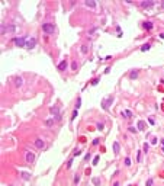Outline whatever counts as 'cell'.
I'll return each mask as SVG.
<instances>
[{
	"instance_id": "6da1fadb",
	"label": "cell",
	"mask_w": 164,
	"mask_h": 186,
	"mask_svg": "<svg viewBox=\"0 0 164 186\" xmlns=\"http://www.w3.org/2000/svg\"><path fill=\"white\" fill-rule=\"evenodd\" d=\"M42 31H44L45 33L51 35V33H54V32H55V25H54V23H51V22H45V23L42 25Z\"/></svg>"
},
{
	"instance_id": "7a4b0ae2",
	"label": "cell",
	"mask_w": 164,
	"mask_h": 186,
	"mask_svg": "<svg viewBox=\"0 0 164 186\" xmlns=\"http://www.w3.org/2000/svg\"><path fill=\"white\" fill-rule=\"evenodd\" d=\"M15 29H16V26L13 25V23H9V25H2V35H5V33H10V32H15Z\"/></svg>"
},
{
	"instance_id": "3957f363",
	"label": "cell",
	"mask_w": 164,
	"mask_h": 186,
	"mask_svg": "<svg viewBox=\"0 0 164 186\" xmlns=\"http://www.w3.org/2000/svg\"><path fill=\"white\" fill-rule=\"evenodd\" d=\"M13 41H15V44H16L17 47H19V48H23V47H26V42H28L26 36H19V38H15Z\"/></svg>"
},
{
	"instance_id": "277c9868",
	"label": "cell",
	"mask_w": 164,
	"mask_h": 186,
	"mask_svg": "<svg viewBox=\"0 0 164 186\" xmlns=\"http://www.w3.org/2000/svg\"><path fill=\"white\" fill-rule=\"evenodd\" d=\"M112 102H113V96H109L107 99H105V100L102 102V108H103L105 110H107V109H109V106L112 105Z\"/></svg>"
},
{
	"instance_id": "5b68a950",
	"label": "cell",
	"mask_w": 164,
	"mask_h": 186,
	"mask_svg": "<svg viewBox=\"0 0 164 186\" xmlns=\"http://www.w3.org/2000/svg\"><path fill=\"white\" fill-rule=\"evenodd\" d=\"M67 66H68V60H61L60 63H58V66H57V68H58V71H65L67 70Z\"/></svg>"
},
{
	"instance_id": "8992f818",
	"label": "cell",
	"mask_w": 164,
	"mask_h": 186,
	"mask_svg": "<svg viewBox=\"0 0 164 186\" xmlns=\"http://www.w3.org/2000/svg\"><path fill=\"white\" fill-rule=\"evenodd\" d=\"M33 144H35L36 148H39V150H44V148H45V141H44L42 138H36Z\"/></svg>"
},
{
	"instance_id": "52a82bcc",
	"label": "cell",
	"mask_w": 164,
	"mask_h": 186,
	"mask_svg": "<svg viewBox=\"0 0 164 186\" xmlns=\"http://www.w3.org/2000/svg\"><path fill=\"white\" fill-rule=\"evenodd\" d=\"M35 45H36V38L31 36V38L28 39V42H26V48H28V49H33Z\"/></svg>"
},
{
	"instance_id": "ba28073f",
	"label": "cell",
	"mask_w": 164,
	"mask_h": 186,
	"mask_svg": "<svg viewBox=\"0 0 164 186\" xmlns=\"http://www.w3.org/2000/svg\"><path fill=\"white\" fill-rule=\"evenodd\" d=\"M25 159H26V161H28L29 164H32V163L35 161V153H32V151H26Z\"/></svg>"
},
{
	"instance_id": "9c48e42d",
	"label": "cell",
	"mask_w": 164,
	"mask_h": 186,
	"mask_svg": "<svg viewBox=\"0 0 164 186\" xmlns=\"http://www.w3.org/2000/svg\"><path fill=\"white\" fill-rule=\"evenodd\" d=\"M49 112H51V115H52V116H57V115H60V106H57V105L51 106V108H49Z\"/></svg>"
},
{
	"instance_id": "30bf717a",
	"label": "cell",
	"mask_w": 164,
	"mask_h": 186,
	"mask_svg": "<svg viewBox=\"0 0 164 186\" xmlns=\"http://www.w3.org/2000/svg\"><path fill=\"white\" fill-rule=\"evenodd\" d=\"M141 6H142L144 9H150V7L154 6V0H147V2H142Z\"/></svg>"
},
{
	"instance_id": "8fae6325",
	"label": "cell",
	"mask_w": 164,
	"mask_h": 186,
	"mask_svg": "<svg viewBox=\"0 0 164 186\" xmlns=\"http://www.w3.org/2000/svg\"><path fill=\"white\" fill-rule=\"evenodd\" d=\"M13 82H15V86H16V87H21V86L23 84V79H22L21 76H16V77L13 79Z\"/></svg>"
},
{
	"instance_id": "7c38bea8",
	"label": "cell",
	"mask_w": 164,
	"mask_h": 186,
	"mask_svg": "<svg viewBox=\"0 0 164 186\" xmlns=\"http://www.w3.org/2000/svg\"><path fill=\"white\" fill-rule=\"evenodd\" d=\"M84 5H86L87 7H92V9H95V7L97 6V3L95 2V0H87V2H84Z\"/></svg>"
},
{
	"instance_id": "4fadbf2b",
	"label": "cell",
	"mask_w": 164,
	"mask_h": 186,
	"mask_svg": "<svg viewBox=\"0 0 164 186\" xmlns=\"http://www.w3.org/2000/svg\"><path fill=\"white\" fill-rule=\"evenodd\" d=\"M54 124H55V119H54V118H47V119H45V125H47L48 128H51Z\"/></svg>"
},
{
	"instance_id": "5bb4252c",
	"label": "cell",
	"mask_w": 164,
	"mask_h": 186,
	"mask_svg": "<svg viewBox=\"0 0 164 186\" xmlns=\"http://www.w3.org/2000/svg\"><path fill=\"white\" fill-rule=\"evenodd\" d=\"M113 151H115V154H118V153L121 151V147H119V142H118V141L113 142Z\"/></svg>"
},
{
	"instance_id": "9a60e30c",
	"label": "cell",
	"mask_w": 164,
	"mask_h": 186,
	"mask_svg": "<svg viewBox=\"0 0 164 186\" xmlns=\"http://www.w3.org/2000/svg\"><path fill=\"white\" fill-rule=\"evenodd\" d=\"M144 28L147 29V31H150V29H153V22H150V21H147V22H144Z\"/></svg>"
},
{
	"instance_id": "2e32d148",
	"label": "cell",
	"mask_w": 164,
	"mask_h": 186,
	"mask_svg": "<svg viewBox=\"0 0 164 186\" xmlns=\"http://www.w3.org/2000/svg\"><path fill=\"white\" fill-rule=\"evenodd\" d=\"M138 129L139 131H144L145 129V122L144 121H138Z\"/></svg>"
},
{
	"instance_id": "e0dca14e",
	"label": "cell",
	"mask_w": 164,
	"mask_h": 186,
	"mask_svg": "<svg viewBox=\"0 0 164 186\" xmlns=\"http://www.w3.org/2000/svg\"><path fill=\"white\" fill-rule=\"evenodd\" d=\"M22 179H23V180H29V179H31V173L23 172V173H22Z\"/></svg>"
},
{
	"instance_id": "ac0fdd59",
	"label": "cell",
	"mask_w": 164,
	"mask_h": 186,
	"mask_svg": "<svg viewBox=\"0 0 164 186\" xmlns=\"http://www.w3.org/2000/svg\"><path fill=\"white\" fill-rule=\"evenodd\" d=\"M150 48H151V44H144V45L141 47V51H144V52H145V51H148Z\"/></svg>"
},
{
	"instance_id": "d6986e66",
	"label": "cell",
	"mask_w": 164,
	"mask_h": 186,
	"mask_svg": "<svg viewBox=\"0 0 164 186\" xmlns=\"http://www.w3.org/2000/svg\"><path fill=\"white\" fill-rule=\"evenodd\" d=\"M137 76H138V70H132L131 74H129V77H131V79H135Z\"/></svg>"
},
{
	"instance_id": "ffe728a7",
	"label": "cell",
	"mask_w": 164,
	"mask_h": 186,
	"mask_svg": "<svg viewBox=\"0 0 164 186\" xmlns=\"http://www.w3.org/2000/svg\"><path fill=\"white\" fill-rule=\"evenodd\" d=\"M92 182H93V185H95V186H99V185H100V180H99L97 177H93V179H92Z\"/></svg>"
},
{
	"instance_id": "44dd1931",
	"label": "cell",
	"mask_w": 164,
	"mask_h": 186,
	"mask_svg": "<svg viewBox=\"0 0 164 186\" xmlns=\"http://www.w3.org/2000/svg\"><path fill=\"white\" fill-rule=\"evenodd\" d=\"M77 114H79V112H77V109H74V110H73V115H71V121H74V119L77 118Z\"/></svg>"
},
{
	"instance_id": "7402d4cb",
	"label": "cell",
	"mask_w": 164,
	"mask_h": 186,
	"mask_svg": "<svg viewBox=\"0 0 164 186\" xmlns=\"http://www.w3.org/2000/svg\"><path fill=\"white\" fill-rule=\"evenodd\" d=\"M103 128H105V124L103 122H97V129L99 131H103Z\"/></svg>"
},
{
	"instance_id": "603a6c76",
	"label": "cell",
	"mask_w": 164,
	"mask_h": 186,
	"mask_svg": "<svg viewBox=\"0 0 164 186\" xmlns=\"http://www.w3.org/2000/svg\"><path fill=\"white\" fill-rule=\"evenodd\" d=\"M77 67H79V64H77L76 61H73V64H71V70H73V71H76V70H77Z\"/></svg>"
},
{
	"instance_id": "cb8c5ba5",
	"label": "cell",
	"mask_w": 164,
	"mask_h": 186,
	"mask_svg": "<svg viewBox=\"0 0 164 186\" xmlns=\"http://www.w3.org/2000/svg\"><path fill=\"white\" fill-rule=\"evenodd\" d=\"M89 51V48H87V45H81V54H86Z\"/></svg>"
},
{
	"instance_id": "d4e9b609",
	"label": "cell",
	"mask_w": 164,
	"mask_h": 186,
	"mask_svg": "<svg viewBox=\"0 0 164 186\" xmlns=\"http://www.w3.org/2000/svg\"><path fill=\"white\" fill-rule=\"evenodd\" d=\"M81 106V98H77V103H76V109H79Z\"/></svg>"
},
{
	"instance_id": "484cf974",
	"label": "cell",
	"mask_w": 164,
	"mask_h": 186,
	"mask_svg": "<svg viewBox=\"0 0 164 186\" xmlns=\"http://www.w3.org/2000/svg\"><path fill=\"white\" fill-rule=\"evenodd\" d=\"M128 131H129V132H132V134H135V132H137V128H134V126H129V128H128Z\"/></svg>"
},
{
	"instance_id": "4316f807",
	"label": "cell",
	"mask_w": 164,
	"mask_h": 186,
	"mask_svg": "<svg viewBox=\"0 0 164 186\" xmlns=\"http://www.w3.org/2000/svg\"><path fill=\"white\" fill-rule=\"evenodd\" d=\"M79 182H80V176H79V175H76V176H74V183H76V185H79Z\"/></svg>"
},
{
	"instance_id": "83f0119b",
	"label": "cell",
	"mask_w": 164,
	"mask_h": 186,
	"mask_svg": "<svg viewBox=\"0 0 164 186\" xmlns=\"http://www.w3.org/2000/svg\"><path fill=\"white\" fill-rule=\"evenodd\" d=\"M125 166H131V160H129V157H126V159H125Z\"/></svg>"
},
{
	"instance_id": "f1b7e54d",
	"label": "cell",
	"mask_w": 164,
	"mask_h": 186,
	"mask_svg": "<svg viewBox=\"0 0 164 186\" xmlns=\"http://www.w3.org/2000/svg\"><path fill=\"white\" fill-rule=\"evenodd\" d=\"M52 118L55 119L57 122H60V121H61V114H60V115H57V116H52Z\"/></svg>"
},
{
	"instance_id": "f546056e",
	"label": "cell",
	"mask_w": 164,
	"mask_h": 186,
	"mask_svg": "<svg viewBox=\"0 0 164 186\" xmlns=\"http://www.w3.org/2000/svg\"><path fill=\"white\" fill-rule=\"evenodd\" d=\"M145 186H153V179H148L147 183H145Z\"/></svg>"
},
{
	"instance_id": "4dcf8cb0",
	"label": "cell",
	"mask_w": 164,
	"mask_h": 186,
	"mask_svg": "<svg viewBox=\"0 0 164 186\" xmlns=\"http://www.w3.org/2000/svg\"><path fill=\"white\" fill-rule=\"evenodd\" d=\"M97 161H99V156H96V157L93 159V166H96V164H97Z\"/></svg>"
},
{
	"instance_id": "1f68e13d",
	"label": "cell",
	"mask_w": 164,
	"mask_h": 186,
	"mask_svg": "<svg viewBox=\"0 0 164 186\" xmlns=\"http://www.w3.org/2000/svg\"><path fill=\"white\" fill-rule=\"evenodd\" d=\"M142 150H144V153H147V151H148V144H144V147H142Z\"/></svg>"
},
{
	"instance_id": "d6a6232c",
	"label": "cell",
	"mask_w": 164,
	"mask_h": 186,
	"mask_svg": "<svg viewBox=\"0 0 164 186\" xmlns=\"http://www.w3.org/2000/svg\"><path fill=\"white\" fill-rule=\"evenodd\" d=\"M97 83H99V79H95V80H92V84H93V86H96Z\"/></svg>"
},
{
	"instance_id": "836d02e7",
	"label": "cell",
	"mask_w": 164,
	"mask_h": 186,
	"mask_svg": "<svg viewBox=\"0 0 164 186\" xmlns=\"http://www.w3.org/2000/svg\"><path fill=\"white\" fill-rule=\"evenodd\" d=\"M158 142V140H157V137H154L153 140H151V144H157Z\"/></svg>"
},
{
	"instance_id": "e575fe53",
	"label": "cell",
	"mask_w": 164,
	"mask_h": 186,
	"mask_svg": "<svg viewBox=\"0 0 164 186\" xmlns=\"http://www.w3.org/2000/svg\"><path fill=\"white\" fill-rule=\"evenodd\" d=\"M71 164H73V159L68 161V164H67V169H70V167H71Z\"/></svg>"
},
{
	"instance_id": "d590c367",
	"label": "cell",
	"mask_w": 164,
	"mask_h": 186,
	"mask_svg": "<svg viewBox=\"0 0 164 186\" xmlns=\"http://www.w3.org/2000/svg\"><path fill=\"white\" fill-rule=\"evenodd\" d=\"M99 144V138H96V140H93V145H97Z\"/></svg>"
},
{
	"instance_id": "8d00e7d4",
	"label": "cell",
	"mask_w": 164,
	"mask_h": 186,
	"mask_svg": "<svg viewBox=\"0 0 164 186\" xmlns=\"http://www.w3.org/2000/svg\"><path fill=\"white\" fill-rule=\"evenodd\" d=\"M89 159H90V153H87V154H86V156H84V160H86V161H87V160H89Z\"/></svg>"
},
{
	"instance_id": "74e56055",
	"label": "cell",
	"mask_w": 164,
	"mask_h": 186,
	"mask_svg": "<svg viewBox=\"0 0 164 186\" xmlns=\"http://www.w3.org/2000/svg\"><path fill=\"white\" fill-rule=\"evenodd\" d=\"M80 154H81V151L79 150V151H76V153H74V157H77V156H80Z\"/></svg>"
},
{
	"instance_id": "f35d334b",
	"label": "cell",
	"mask_w": 164,
	"mask_h": 186,
	"mask_svg": "<svg viewBox=\"0 0 164 186\" xmlns=\"http://www.w3.org/2000/svg\"><path fill=\"white\" fill-rule=\"evenodd\" d=\"M137 160H138V161H141V151L138 153V157H137Z\"/></svg>"
},
{
	"instance_id": "ab89813d",
	"label": "cell",
	"mask_w": 164,
	"mask_h": 186,
	"mask_svg": "<svg viewBox=\"0 0 164 186\" xmlns=\"http://www.w3.org/2000/svg\"><path fill=\"white\" fill-rule=\"evenodd\" d=\"M160 38H161V39H164V32H163V33L160 35Z\"/></svg>"
},
{
	"instance_id": "60d3db41",
	"label": "cell",
	"mask_w": 164,
	"mask_h": 186,
	"mask_svg": "<svg viewBox=\"0 0 164 186\" xmlns=\"http://www.w3.org/2000/svg\"><path fill=\"white\" fill-rule=\"evenodd\" d=\"M113 186H119V182H115V183H113Z\"/></svg>"
},
{
	"instance_id": "b9f144b4",
	"label": "cell",
	"mask_w": 164,
	"mask_h": 186,
	"mask_svg": "<svg viewBox=\"0 0 164 186\" xmlns=\"http://www.w3.org/2000/svg\"><path fill=\"white\" fill-rule=\"evenodd\" d=\"M161 144H163V147H164V140H161Z\"/></svg>"
},
{
	"instance_id": "7bdbcfd3",
	"label": "cell",
	"mask_w": 164,
	"mask_h": 186,
	"mask_svg": "<svg viewBox=\"0 0 164 186\" xmlns=\"http://www.w3.org/2000/svg\"><path fill=\"white\" fill-rule=\"evenodd\" d=\"M10 186H13V185H10Z\"/></svg>"
}]
</instances>
